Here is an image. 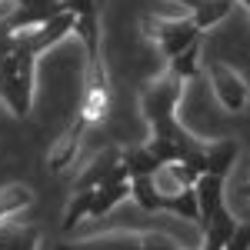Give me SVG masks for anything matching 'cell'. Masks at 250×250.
I'll use <instances>...</instances> for the list:
<instances>
[{
  "label": "cell",
  "mask_w": 250,
  "mask_h": 250,
  "mask_svg": "<svg viewBox=\"0 0 250 250\" xmlns=\"http://www.w3.org/2000/svg\"><path fill=\"white\" fill-rule=\"evenodd\" d=\"M34 54L14 37V47L0 54V97L17 117L30 110V90H34Z\"/></svg>",
  "instance_id": "obj_1"
},
{
  "label": "cell",
  "mask_w": 250,
  "mask_h": 250,
  "mask_svg": "<svg viewBox=\"0 0 250 250\" xmlns=\"http://www.w3.org/2000/svg\"><path fill=\"white\" fill-rule=\"evenodd\" d=\"M157 40H160V50H164L167 57H177V54H184L187 47L200 43V30H197V23L187 20V17L164 20V23L157 27Z\"/></svg>",
  "instance_id": "obj_2"
},
{
  "label": "cell",
  "mask_w": 250,
  "mask_h": 250,
  "mask_svg": "<svg viewBox=\"0 0 250 250\" xmlns=\"http://www.w3.org/2000/svg\"><path fill=\"white\" fill-rule=\"evenodd\" d=\"M213 90H217V97H220V104L227 107V110H244L247 107V83L237 77L233 70H227V67H213Z\"/></svg>",
  "instance_id": "obj_3"
},
{
  "label": "cell",
  "mask_w": 250,
  "mask_h": 250,
  "mask_svg": "<svg viewBox=\"0 0 250 250\" xmlns=\"http://www.w3.org/2000/svg\"><path fill=\"white\" fill-rule=\"evenodd\" d=\"M193 193H197V207H200V224H207L224 207V177L200 173L197 184H193Z\"/></svg>",
  "instance_id": "obj_4"
},
{
  "label": "cell",
  "mask_w": 250,
  "mask_h": 250,
  "mask_svg": "<svg viewBox=\"0 0 250 250\" xmlns=\"http://www.w3.org/2000/svg\"><path fill=\"white\" fill-rule=\"evenodd\" d=\"M204 227H207V244H204V250H224L227 240L233 237V230H237V217L227 207H220Z\"/></svg>",
  "instance_id": "obj_5"
},
{
  "label": "cell",
  "mask_w": 250,
  "mask_h": 250,
  "mask_svg": "<svg viewBox=\"0 0 250 250\" xmlns=\"http://www.w3.org/2000/svg\"><path fill=\"white\" fill-rule=\"evenodd\" d=\"M233 160H237V144L233 140H220L213 147H204V173H210V177H227Z\"/></svg>",
  "instance_id": "obj_6"
},
{
  "label": "cell",
  "mask_w": 250,
  "mask_h": 250,
  "mask_svg": "<svg viewBox=\"0 0 250 250\" xmlns=\"http://www.w3.org/2000/svg\"><path fill=\"white\" fill-rule=\"evenodd\" d=\"M30 187H23V184H7V187H0V224H7L10 217H17L27 204H30Z\"/></svg>",
  "instance_id": "obj_7"
},
{
  "label": "cell",
  "mask_w": 250,
  "mask_h": 250,
  "mask_svg": "<svg viewBox=\"0 0 250 250\" xmlns=\"http://www.w3.org/2000/svg\"><path fill=\"white\" fill-rule=\"evenodd\" d=\"M120 167L127 170V177H130V180H134V177H154V173L160 170V164L150 157V150H147V147L124 150V154H120Z\"/></svg>",
  "instance_id": "obj_8"
},
{
  "label": "cell",
  "mask_w": 250,
  "mask_h": 250,
  "mask_svg": "<svg viewBox=\"0 0 250 250\" xmlns=\"http://www.w3.org/2000/svg\"><path fill=\"white\" fill-rule=\"evenodd\" d=\"M230 10H233V0H200L190 20L197 23V30L204 34L207 27H213V23H220V20L227 17Z\"/></svg>",
  "instance_id": "obj_9"
},
{
  "label": "cell",
  "mask_w": 250,
  "mask_h": 250,
  "mask_svg": "<svg viewBox=\"0 0 250 250\" xmlns=\"http://www.w3.org/2000/svg\"><path fill=\"white\" fill-rule=\"evenodd\" d=\"M130 197L150 213L164 210V197H160V190H157L154 177H134V180H130Z\"/></svg>",
  "instance_id": "obj_10"
},
{
  "label": "cell",
  "mask_w": 250,
  "mask_h": 250,
  "mask_svg": "<svg viewBox=\"0 0 250 250\" xmlns=\"http://www.w3.org/2000/svg\"><path fill=\"white\" fill-rule=\"evenodd\" d=\"M83 130H87V120L80 117L77 124H74V127H70V130L63 134L60 147L54 150V154H50V167H54V170H57V167H63V164H70V157L77 154V140L83 137Z\"/></svg>",
  "instance_id": "obj_11"
},
{
  "label": "cell",
  "mask_w": 250,
  "mask_h": 250,
  "mask_svg": "<svg viewBox=\"0 0 250 250\" xmlns=\"http://www.w3.org/2000/svg\"><path fill=\"white\" fill-rule=\"evenodd\" d=\"M164 210L177 213V217H190V220L200 224V207H197V193H193V187H187V190L167 197V200H164Z\"/></svg>",
  "instance_id": "obj_12"
},
{
  "label": "cell",
  "mask_w": 250,
  "mask_h": 250,
  "mask_svg": "<svg viewBox=\"0 0 250 250\" xmlns=\"http://www.w3.org/2000/svg\"><path fill=\"white\" fill-rule=\"evenodd\" d=\"M197 57H200V43H193V47H187L184 54H177V57H170V70H173V80H190L193 74H197Z\"/></svg>",
  "instance_id": "obj_13"
},
{
  "label": "cell",
  "mask_w": 250,
  "mask_h": 250,
  "mask_svg": "<svg viewBox=\"0 0 250 250\" xmlns=\"http://www.w3.org/2000/svg\"><path fill=\"white\" fill-rule=\"evenodd\" d=\"M90 207H94V190H77L74 197H70V210H67V217H63V227H74L77 217L90 213Z\"/></svg>",
  "instance_id": "obj_14"
},
{
  "label": "cell",
  "mask_w": 250,
  "mask_h": 250,
  "mask_svg": "<svg viewBox=\"0 0 250 250\" xmlns=\"http://www.w3.org/2000/svg\"><path fill=\"white\" fill-rule=\"evenodd\" d=\"M74 30L83 37L87 50H90V57H97V14H94V17H77V20H74Z\"/></svg>",
  "instance_id": "obj_15"
},
{
  "label": "cell",
  "mask_w": 250,
  "mask_h": 250,
  "mask_svg": "<svg viewBox=\"0 0 250 250\" xmlns=\"http://www.w3.org/2000/svg\"><path fill=\"white\" fill-rule=\"evenodd\" d=\"M60 7L70 14V17H94L97 14V0H60Z\"/></svg>",
  "instance_id": "obj_16"
},
{
  "label": "cell",
  "mask_w": 250,
  "mask_h": 250,
  "mask_svg": "<svg viewBox=\"0 0 250 250\" xmlns=\"http://www.w3.org/2000/svg\"><path fill=\"white\" fill-rule=\"evenodd\" d=\"M224 250H250V224H237V230Z\"/></svg>",
  "instance_id": "obj_17"
},
{
  "label": "cell",
  "mask_w": 250,
  "mask_h": 250,
  "mask_svg": "<svg viewBox=\"0 0 250 250\" xmlns=\"http://www.w3.org/2000/svg\"><path fill=\"white\" fill-rule=\"evenodd\" d=\"M0 3H14V0H0Z\"/></svg>",
  "instance_id": "obj_18"
},
{
  "label": "cell",
  "mask_w": 250,
  "mask_h": 250,
  "mask_svg": "<svg viewBox=\"0 0 250 250\" xmlns=\"http://www.w3.org/2000/svg\"><path fill=\"white\" fill-rule=\"evenodd\" d=\"M100 3H104V0H97V7H100Z\"/></svg>",
  "instance_id": "obj_19"
}]
</instances>
